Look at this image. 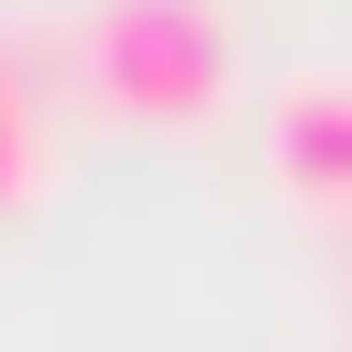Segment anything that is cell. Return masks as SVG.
Instances as JSON below:
<instances>
[{
    "instance_id": "cell-2",
    "label": "cell",
    "mask_w": 352,
    "mask_h": 352,
    "mask_svg": "<svg viewBox=\"0 0 352 352\" xmlns=\"http://www.w3.org/2000/svg\"><path fill=\"white\" fill-rule=\"evenodd\" d=\"M264 176H279V206L352 220V74L338 59H308V74L264 88Z\"/></svg>"
},
{
    "instance_id": "cell-3",
    "label": "cell",
    "mask_w": 352,
    "mask_h": 352,
    "mask_svg": "<svg viewBox=\"0 0 352 352\" xmlns=\"http://www.w3.org/2000/svg\"><path fill=\"white\" fill-rule=\"evenodd\" d=\"M44 176H59V118H44L30 44L0 30V220H15V206H44Z\"/></svg>"
},
{
    "instance_id": "cell-1",
    "label": "cell",
    "mask_w": 352,
    "mask_h": 352,
    "mask_svg": "<svg viewBox=\"0 0 352 352\" xmlns=\"http://www.w3.org/2000/svg\"><path fill=\"white\" fill-rule=\"evenodd\" d=\"M59 74L132 132H206L235 103V15L220 0H74Z\"/></svg>"
}]
</instances>
